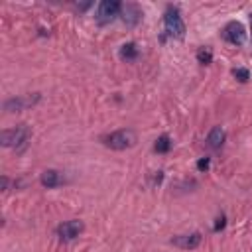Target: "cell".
<instances>
[{"instance_id": "6da1fadb", "label": "cell", "mask_w": 252, "mask_h": 252, "mask_svg": "<svg viewBox=\"0 0 252 252\" xmlns=\"http://www.w3.org/2000/svg\"><path fill=\"white\" fill-rule=\"evenodd\" d=\"M138 142V136L132 128H122V130H116L113 134H109L105 138V144L113 150H128L132 148L134 144Z\"/></svg>"}, {"instance_id": "7a4b0ae2", "label": "cell", "mask_w": 252, "mask_h": 252, "mask_svg": "<svg viewBox=\"0 0 252 252\" xmlns=\"http://www.w3.org/2000/svg\"><path fill=\"white\" fill-rule=\"evenodd\" d=\"M164 24H166V32L175 38V39H183L185 38V22L179 14L177 8H168L166 14H164Z\"/></svg>"}, {"instance_id": "3957f363", "label": "cell", "mask_w": 252, "mask_h": 252, "mask_svg": "<svg viewBox=\"0 0 252 252\" xmlns=\"http://www.w3.org/2000/svg\"><path fill=\"white\" fill-rule=\"evenodd\" d=\"M32 136V130L26 126V124H20L16 128H10V130H4L0 140H2V146L6 148H18V146H24Z\"/></svg>"}, {"instance_id": "277c9868", "label": "cell", "mask_w": 252, "mask_h": 252, "mask_svg": "<svg viewBox=\"0 0 252 252\" xmlns=\"http://www.w3.org/2000/svg\"><path fill=\"white\" fill-rule=\"evenodd\" d=\"M120 2L116 0H103V2L98 4V12H97V22L100 26H107L111 24L116 16H120Z\"/></svg>"}, {"instance_id": "5b68a950", "label": "cell", "mask_w": 252, "mask_h": 252, "mask_svg": "<svg viewBox=\"0 0 252 252\" xmlns=\"http://www.w3.org/2000/svg\"><path fill=\"white\" fill-rule=\"evenodd\" d=\"M223 34H225V39L233 45H242L246 41V30L240 22H229Z\"/></svg>"}, {"instance_id": "8992f818", "label": "cell", "mask_w": 252, "mask_h": 252, "mask_svg": "<svg viewBox=\"0 0 252 252\" xmlns=\"http://www.w3.org/2000/svg\"><path fill=\"white\" fill-rule=\"evenodd\" d=\"M120 18H122V22H124L126 26L134 28V26L142 20V10H140V6H138V4L126 2V4H122V6H120Z\"/></svg>"}, {"instance_id": "52a82bcc", "label": "cell", "mask_w": 252, "mask_h": 252, "mask_svg": "<svg viewBox=\"0 0 252 252\" xmlns=\"http://www.w3.org/2000/svg\"><path fill=\"white\" fill-rule=\"evenodd\" d=\"M83 229H85L83 221H79V219H73V221H67V223L59 225L58 233H59V236H61L63 240H73V238H77V236L83 233Z\"/></svg>"}, {"instance_id": "ba28073f", "label": "cell", "mask_w": 252, "mask_h": 252, "mask_svg": "<svg viewBox=\"0 0 252 252\" xmlns=\"http://www.w3.org/2000/svg\"><path fill=\"white\" fill-rule=\"evenodd\" d=\"M201 236L199 233H191V234H181V236H175L172 240V244H175L177 248H183V250H193L201 244Z\"/></svg>"}, {"instance_id": "9c48e42d", "label": "cell", "mask_w": 252, "mask_h": 252, "mask_svg": "<svg viewBox=\"0 0 252 252\" xmlns=\"http://www.w3.org/2000/svg\"><path fill=\"white\" fill-rule=\"evenodd\" d=\"M39 181H41V185H43V187L54 189V187H58V185H61V183H63V177H61V174H59V172H56V170H45V172L41 174Z\"/></svg>"}, {"instance_id": "30bf717a", "label": "cell", "mask_w": 252, "mask_h": 252, "mask_svg": "<svg viewBox=\"0 0 252 252\" xmlns=\"http://www.w3.org/2000/svg\"><path fill=\"white\" fill-rule=\"evenodd\" d=\"M225 140H227V132H225L221 126H213L211 132H209V136H207L209 146L217 150V148H221V146L225 144Z\"/></svg>"}, {"instance_id": "8fae6325", "label": "cell", "mask_w": 252, "mask_h": 252, "mask_svg": "<svg viewBox=\"0 0 252 252\" xmlns=\"http://www.w3.org/2000/svg\"><path fill=\"white\" fill-rule=\"evenodd\" d=\"M120 58L122 59H126V61H132V59H136L138 58V47H136V43H124L122 47H120Z\"/></svg>"}, {"instance_id": "7c38bea8", "label": "cell", "mask_w": 252, "mask_h": 252, "mask_svg": "<svg viewBox=\"0 0 252 252\" xmlns=\"http://www.w3.org/2000/svg\"><path fill=\"white\" fill-rule=\"evenodd\" d=\"M170 148H172V140H170V136H160L158 140H156V144H154V150L158 154H166V152H170Z\"/></svg>"}, {"instance_id": "4fadbf2b", "label": "cell", "mask_w": 252, "mask_h": 252, "mask_svg": "<svg viewBox=\"0 0 252 252\" xmlns=\"http://www.w3.org/2000/svg\"><path fill=\"white\" fill-rule=\"evenodd\" d=\"M26 105H28V103H26L24 98H10V100H6L4 109H6L8 113H18V111H22Z\"/></svg>"}, {"instance_id": "5bb4252c", "label": "cell", "mask_w": 252, "mask_h": 252, "mask_svg": "<svg viewBox=\"0 0 252 252\" xmlns=\"http://www.w3.org/2000/svg\"><path fill=\"white\" fill-rule=\"evenodd\" d=\"M197 61L199 63H203V65H209L213 61V54H211V49H203L201 47L199 52H197Z\"/></svg>"}, {"instance_id": "9a60e30c", "label": "cell", "mask_w": 252, "mask_h": 252, "mask_svg": "<svg viewBox=\"0 0 252 252\" xmlns=\"http://www.w3.org/2000/svg\"><path fill=\"white\" fill-rule=\"evenodd\" d=\"M233 75H234L238 81H242V83H246V81L250 79V73H248V69H244V67H236V69H233Z\"/></svg>"}, {"instance_id": "2e32d148", "label": "cell", "mask_w": 252, "mask_h": 252, "mask_svg": "<svg viewBox=\"0 0 252 252\" xmlns=\"http://www.w3.org/2000/svg\"><path fill=\"white\" fill-rule=\"evenodd\" d=\"M209 166H211V160H209V158H201V160L197 162V170H199V172H207Z\"/></svg>"}, {"instance_id": "e0dca14e", "label": "cell", "mask_w": 252, "mask_h": 252, "mask_svg": "<svg viewBox=\"0 0 252 252\" xmlns=\"http://www.w3.org/2000/svg\"><path fill=\"white\" fill-rule=\"evenodd\" d=\"M223 227H225V217H223V215H221V217H219V219H217V223H215V231H221V229H223Z\"/></svg>"}, {"instance_id": "ac0fdd59", "label": "cell", "mask_w": 252, "mask_h": 252, "mask_svg": "<svg viewBox=\"0 0 252 252\" xmlns=\"http://www.w3.org/2000/svg\"><path fill=\"white\" fill-rule=\"evenodd\" d=\"M2 189L8 191V177H2Z\"/></svg>"}]
</instances>
